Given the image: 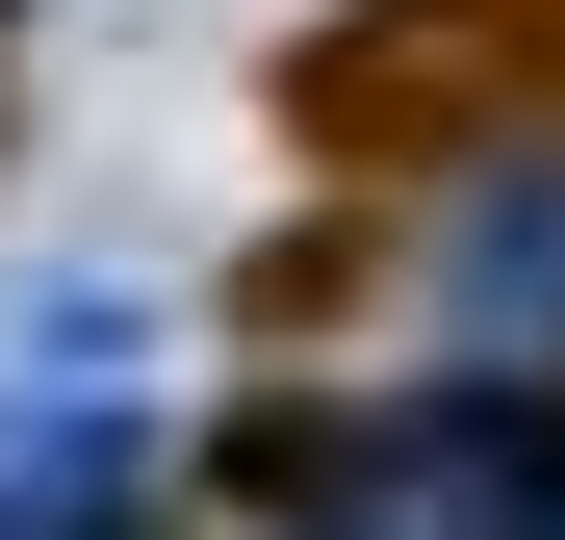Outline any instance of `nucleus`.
<instances>
[{
  "mask_svg": "<svg viewBox=\"0 0 565 540\" xmlns=\"http://www.w3.org/2000/svg\"><path fill=\"white\" fill-rule=\"evenodd\" d=\"M462 335H565V155H489V180H462Z\"/></svg>",
  "mask_w": 565,
  "mask_h": 540,
  "instance_id": "f03ea898",
  "label": "nucleus"
},
{
  "mask_svg": "<svg viewBox=\"0 0 565 540\" xmlns=\"http://www.w3.org/2000/svg\"><path fill=\"white\" fill-rule=\"evenodd\" d=\"M129 489H154V387L104 360V309H52L0 360V540H129Z\"/></svg>",
  "mask_w": 565,
  "mask_h": 540,
  "instance_id": "f257e3e1",
  "label": "nucleus"
}]
</instances>
